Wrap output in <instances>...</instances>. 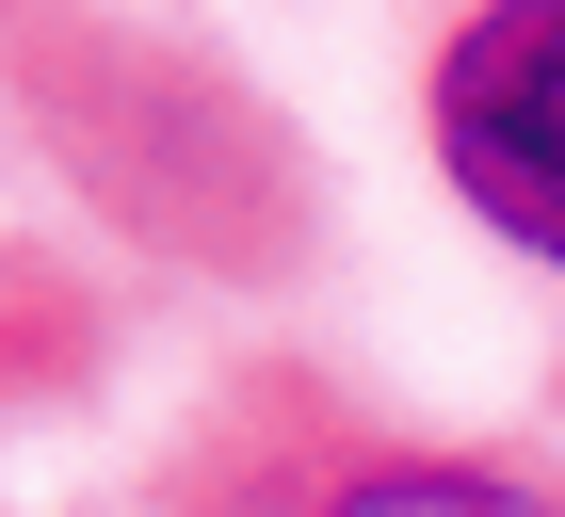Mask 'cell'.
Returning a JSON list of instances; mask_svg holds the SVG:
<instances>
[{
  "mask_svg": "<svg viewBox=\"0 0 565 517\" xmlns=\"http://www.w3.org/2000/svg\"><path fill=\"white\" fill-rule=\"evenodd\" d=\"M436 162L518 258L565 275V0H484L436 49Z\"/></svg>",
  "mask_w": 565,
  "mask_h": 517,
  "instance_id": "1",
  "label": "cell"
},
{
  "mask_svg": "<svg viewBox=\"0 0 565 517\" xmlns=\"http://www.w3.org/2000/svg\"><path fill=\"white\" fill-rule=\"evenodd\" d=\"M323 517H565V502L518 485V469H436V453H404V469H355Z\"/></svg>",
  "mask_w": 565,
  "mask_h": 517,
  "instance_id": "2",
  "label": "cell"
}]
</instances>
